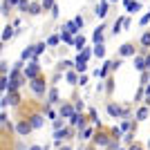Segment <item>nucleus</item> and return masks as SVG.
<instances>
[{
    "label": "nucleus",
    "instance_id": "obj_32",
    "mask_svg": "<svg viewBox=\"0 0 150 150\" xmlns=\"http://www.w3.org/2000/svg\"><path fill=\"white\" fill-rule=\"evenodd\" d=\"M63 40H65V43H74V40H72V36H69V34H67V31H65V34H63Z\"/></svg>",
    "mask_w": 150,
    "mask_h": 150
},
{
    "label": "nucleus",
    "instance_id": "obj_31",
    "mask_svg": "<svg viewBox=\"0 0 150 150\" xmlns=\"http://www.w3.org/2000/svg\"><path fill=\"white\" fill-rule=\"evenodd\" d=\"M43 50H45V45H43V43H40V45H34V54H40Z\"/></svg>",
    "mask_w": 150,
    "mask_h": 150
},
{
    "label": "nucleus",
    "instance_id": "obj_24",
    "mask_svg": "<svg viewBox=\"0 0 150 150\" xmlns=\"http://www.w3.org/2000/svg\"><path fill=\"white\" fill-rule=\"evenodd\" d=\"M18 7L23 11H27V9H29V0H18Z\"/></svg>",
    "mask_w": 150,
    "mask_h": 150
},
{
    "label": "nucleus",
    "instance_id": "obj_22",
    "mask_svg": "<svg viewBox=\"0 0 150 150\" xmlns=\"http://www.w3.org/2000/svg\"><path fill=\"white\" fill-rule=\"evenodd\" d=\"M31 56H34V50H29V47H27V50L23 52V56H20V58H23V61H27V58H31Z\"/></svg>",
    "mask_w": 150,
    "mask_h": 150
},
{
    "label": "nucleus",
    "instance_id": "obj_46",
    "mask_svg": "<svg viewBox=\"0 0 150 150\" xmlns=\"http://www.w3.org/2000/svg\"><path fill=\"white\" fill-rule=\"evenodd\" d=\"M112 2H117V0H112Z\"/></svg>",
    "mask_w": 150,
    "mask_h": 150
},
{
    "label": "nucleus",
    "instance_id": "obj_8",
    "mask_svg": "<svg viewBox=\"0 0 150 150\" xmlns=\"http://www.w3.org/2000/svg\"><path fill=\"white\" fill-rule=\"evenodd\" d=\"M132 54H134V47H132L130 43L121 45V56H132Z\"/></svg>",
    "mask_w": 150,
    "mask_h": 150
},
{
    "label": "nucleus",
    "instance_id": "obj_29",
    "mask_svg": "<svg viewBox=\"0 0 150 150\" xmlns=\"http://www.w3.org/2000/svg\"><path fill=\"white\" fill-rule=\"evenodd\" d=\"M67 81H69V83H76L79 79H76V74H74V72H67Z\"/></svg>",
    "mask_w": 150,
    "mask_h": 150
},
{
    "label": "nucleus",
    "instance_id": "obj_9",
    "mask_svg": "<svg viewBox=\"0 0 150 150\" xmlns=\"http://www.w3.org/2000/svg\"><path fill=\"white\" fill-rule=\"evenodd\" d=\"M108 112L112 114V117H121V114H123V110H121L119 105H114V103H110V105H108Z\"/></svg>",
    "mask_w": 150,
    "mask_h": 150
},
{
    "label": "nucleus",
    "instance_id": "obj_11",
    "mask_svg": "<svg viewBox=\"0 0 150 150\" xmlns=\"http://www.w3.org/2000/svg\"><path fill=\"white\" fill-rule=\"evenodd\" d=\"M105 13H108V2H101V5L96 7V16H99V18H103Z\"/></svg>",
    "mask_w": 150,
    "mask_h": 150
},
{
    "label": "nucleus",
    "instance_id": "obj_16",
    "mask_svg": "<svg viewBox=\"0 0 150 150\" xmlns=\"http://www.w3.org/2000/svg\"><path fill=\"white\" fill-rule=\"evenodd\" d=\"M94 56L103 58V56H105V47H103V45H96V50H94Z\"/></svg>",
    "mask_w": 150,
    "mask_h": 150
},
{
    "label": "nucleus",
    "instance_id": "obj_38",
    "mask_svg": "<svg viewBox=\"0 0 150 150\" xmlns=\"http://www.w3.org/2000/svg\"><path fill=\"white\" fill-rule=\"evenodd\" d=\"M130 150H144V148H141L139 144H132V146H130Z\"/></svg>",
    "mask_w": 150,
    "mask_h": 150
},
{
    "label": "nucleus",
    "instance_id": "obj_3",
    "mask_svg": "<svg viewBox=\"0 0 150 150\" xmlns=\"http://www.w3.org/2000/svg\"><path fill=\"white\" fill-rule=\"evenodd\" d=\"M36 74H38V63L34 61V63H29V67L25 69V76L27 79H36Z\"/></svg>",
    "mask_w": 150,
    "mask_h": 150
},
{
    "label": "nucleus",
    "instance_id": "obj_27",
    "mask_svg": "<svg viewBox=\"0 0 150 150\" xmlns=\"http://www.w3.org/2000/svg\"><path fill=\"white\" fill-rule=\"evenodd\" d=\"M40 7H43V9H50V7H54V0H43Z\"/></svg>",
    "mask_w": 150,
    "mask_h": 150
},
{
    "label": "nucleus",
    "instance_id": "obj_2",
    "mask_svg": "<svg viewBox=\"0 0 150 150\" xmlns=\"http://www.w3.org/2000/svg\"><path fill=\"white\" fill-rule=\"evenodd\" d=\"M16 130H18V134L20 137H27L31 132V125H29V121H20L18 125H16Z\"/></svg>",
    "mask_w": 150,
    "mask_h": 150
},
{
    "label": "nucleus",
    "instance_id": "obj_4",
    "mask_svg": "<svg viewBox=\"0 0 150 150\" xmlns=\"http://www.w3.org/2000/svg\"><path fill=\"white\" fill-rule=\"evenodd\" d=\"M5 103H7V105H18V103H20V96L16 92H9L5 96Z\"/></svg>",
    "mask_w": 150,
    "mask_h": 150
},
{
    "label": "nucleus",
    "instance_id": "obj_33",
    "mask_svg": "<svg viewBox=\"0 0 150 150\" xmlns=\"http://www.w3.org/2000/svg\"><path fill=\"white\" fill-rule=\"evenodd\" d=\"M58 43V36H50V40H47V45H56Z\"/></svg>",
    "mask_w": 150,
    "mask_h": 150
},
{
    "label": "nucleus",
    "instance_id": "obj_28",
    "mask_svg": "<svg viewBox=\"0 0 150 150\" xmlns=\"http://www.w3.org/2000/svg\"><path fill=\"white\" fill-rule=\"evenodd\" d=\"M92 137V128H85V130H83V137L81 139H90Z\"/></svg>",
    "mask_w": 150,
    "mask_h": 150
},
{
    "label": "nucleus",
    "instance_id": "obj_6",
    "mask_svg": "<svg viewBox=\"0 0 150 150\" xmlns=\"http://www.w3.org/2000/svg\"><path fill=\"white\" fill-rule=\"evenodd\" d=\"M69 119H72V123H74V125H79V128H85V119H83L81 114H76V112H74Z\"/></svg>",
    "mask_w": 150,
    "mask_h": 150
},
{
    "label": "nucleus",
    "instance_id": "obj_7",
    "mask_svg": "<svg viewBox=\"0 0 150 150\" xmlns=\"http://www.w3.org/2000/svg\"><path fill=\"white\" fill-rule=\"evenodd\" d=\"M65 137H69V130H67V128H61V130L54 132V139H56V144L61 141V139H65Z\"/></svg>",
    "mask_w": 150,
    "mask_h": 150
},
{
    "label": "nucleus",
    "instance_id": "obj_42",
    "mask_svg": "<svg viewBox=\"0 0 150 150\" xmlns=\"http://www.w3.org/2000/svg\"><path fill=\"white\" fill-rule=\"evenodd\" d=\"M58 150H72V148H69V146H61Z\"/></svg>",
    "mask_w": 150,
    "mask_h": 150
},
{
    "label": "nucleus",
    "instance_id": "obj_23",
    "mask_svg": "<svg viewBox=\"0 0 150 150\" xmlns=\"http://www.w3.org/2000/svg\"><path fill=\"white\" fill-rule=\"evenodd\" d=\"M47 99H50V103L58 101V92H56V90H50V96H47Z\"/></svg>",
    "mask_w": 150,
    "mask_h": 150
},
{
    "label": "nucleus",
    "instance_id": "obj_19",
    "mask_svg": "<svg viewBox=\"0 0 150 150\" xmlns=\"http://www.w3.org/2000/svg\"><path fill=\"white\" fill-rule=\"evenodd\" d=\"M148 117V108H139L137 110V119H146Z\"/></svg>",
    "mask_w": 150,
    "mask_h": 150
},
{
    "label": "nucleus",
    "instance_id": "obj_21",
    "mask_svg": "<svg viewBox=\"0 0 150 150\" xmlns=\"http://www.w3.org/2000/svg\"><path fill=\"white\" fill-rule=\"evenodd\" d=\"M134 67H137V69H146V63H144V58H141V56L134 58Z\"/></svg>",
    "mask_w": 150,
    "mask_h": 150
},
{
    "label": "nucleus",
    "instance_id": "obj_35",
    "mask_svg": "<svg viewBox=\"0 0 150 150\" xmlns=\"http://www.w3.org/2000/svg\"><path fill=\"white\" fill-rule=\"evenodd\" d=\"M74 23H76V27H83V18H81V16H76Z\"/></svg>",
    "mask_w": 150,
    "mask_h": 150
},
{
    "label": "nucleus",
    "instance_id": "obj_1",
    "mask_svg": "<svg viewBox=\"0 0 150 150\" xmlns=\"http://www.w3.org/2000/svg\"><path fill=\"white\" fill-rule=\"evenodd\" d=\"M31 90H34V92L36 94H45V81L43 79H31Z\"/></svg>",
    "mask_w": 150,
    "mask_h": 150
},
{
    "label": "nucleus",
    "instance_id": "obj_26",
    "mask_svg": "<svg viewBox=\"0 0 150 150\" xmlns=\"http://www.w3.org/2000/svg\"><path fill=\"white\" fill-rule=\"evenodd\" d=\"M74 45H76V47H79V50H81L83 45H85V38H83V36H79V38H76V40H74Z\"/></svg>",
    "mask_w": 150,
    "mask_h": 150
},
{
    "label": "nucleus",
    "instance_id": "obj_37",
    "mask_svg": "<svg viewBox=\"0 0 150 150\" xmlns=\"http://www.w3.org/2000/svg\"><path fill=\"white\" fill-rule=\"evenodd\" d=\"M148 20H150V13H146L144 18H141V25H146V23H148Z\"/></svg>",
    "mask_w": 150,
    "mask_h": 150
},
{
    "label": "nucleus",
    "instance_id": "obj_20",
    "mask_svg": "<svg viewBox=\"0 0 150 150\" xmlns=\"http://www.w3.org/2000/svg\"><path fill=\"white\" fill-rule=\"evenodd\" d=\"M101 40H103V31H101V29H96V31H94V43H96V45H101Z\"/></svg>",
    "mask_w": 150,
    "mask_h": 150
},
{
    "label": "nucleus",
    "instance_id": "obj_34",
    "mask_svg": "<svg viewBox=\"0 0 150 150\" xmlns=\"http://www.w3.org/2000/svg\"><path fill=\"white\" fill-rule=\"evenodd\" d=\"M108 148H110V150H117V148H119V144H117V141H110V144H108Z\"/></svg>",
    "mask_w": 150,
    "mask_h": 150
},
{
    "label": "nucleus",
    "instance_id": "obj_41",
    "mask_svg": "<svg viewBox=\"0 0 150 150\" xmlns=\"http://www.w3.org/2000/svg\"><path fill=\"white\" fill-rule=\"evenodd\" d=\"M29 150H43V148H40V146H31Z\"/></svg>",
    "mask_w": 150,
    "mask_h": 150
},
{
    "label": "nucleus",
    "instance_id": "obj_40",
    "mask_svg": "<svg viewBox=\"0 0 150 150\" xmlns=\"http://www.w3.org/2000/svg\"><path fill=\"white\" fill-rule=\"evenodd\" d=\"M144 63H146V67L150 69V56H148V58H144Z\"/></svg>",
    "mask_w": 150,
    "mask_h": 150
},
{
    "label": "nucleus",
    "instance_id": "obj_45",
    "mask_svg": "<svg viewBox=\"0 0 150 150\" xmlns=\"http://www.w3.org/2000/svg\"><path fill=\"white\" fill-rule=\"evenodd\" d=\"M0 50H2V43H0Z\"/></svg>",
    "mask_w": 150,
    "mask_h": 150
},
{
    "label": "nucleus",
    "instance_id": "obj_18",
    "mask_svg": "<svg viewBox=\"0 0 150 150\" xmlns=\"http://www.w3.org/2000/svg\"><path fill=\"white\" fill-rule=\"evenodd\" d=\"M40 9H43V7L38 5V2H34V5H29V13H34V16H36V13H40Z\"/></svg>",
    "mask_w": 150,
    "mask_h": 150
},
{
    "label": "nucleus",
    "instance_id": "obj_17",
    "mask_svg": "<svg viewBox=\"0 0 150 150\" xmlns=\"http://www.w3.org/2000/svg\"><path fill=\"white\" fill-rule=\"evenodd\" d=\"M11 36H13V29H11V27H5V31H2V40H9Z\"/></svg>",
    "mask_w": 150,
    "mask_h": 150
},
{
    "label": "nucleus",
    "instance_id": "obj_25",
    "mask_svg": "<svg viewBox=\"0 0 150 150\" xmlns=\"http://www.w3.org/2000/svg\"><path fill=\"white\" fill-rule=\"evenodd\" d=\"M141 45H144V47L150 45V34H144V36H141Z\"/></svg>",
    "mask_w": 150,
    "mask_h": 150
},
{
    "label": "nucleus",
    "instance_id": "obj_10",
    "mask_svg": "<svg viewBox=\"0 0 150 150\" xmlns=\"http://www.w3.org/2000/svg\"><path fill=\"white\" fill-rule=\"evenodd\" d=\"M94 141H96V146H108L110 144V137H108V134H96Z\"/></svg>",
    "mask_w": 150,
    "mask_h": 150
},
{
    "label": "nucleus",
    "instance_id": "obj_43",
    "mask_svg": "<svg viewBox=\"0 0 150 150\" xmlns=\"http://www.w3.org/2000/svg\"><path fill=\"white\" fill-rule=\"evenodd\" d=\"M7 5H13V2H18V0H5Z\"/></svg>",
    "mask_w": 150,
    "mask_h": 150
},
{
    "label": "nucleus",
    "instance_id": "obj_39",
    "mask_svg": "<svg viewBox=\"0 0 150 150\" xmlns=\"http://www.w3.org/2000/svg\"><path fill=\"white\" fill-rule=\"evenodd\" d=\"M0 72H2V74L7 72V63H0Z\"/></svg>",
    "mask_w": 150,
    "mask_h": 150
},
{
    "label": "nucleus",
    "instance_id": "obj_44",
    "mask_svg": "<svg viewBox=\"0 0 150 150\" xmlns=\"http://www.w3.org/2000/svg\"><path fill=\"white\" fill-rule=\"evenodd\" d=\"M146 103H148V105H150V92H148V96H146Z\"/></svg>",
    "mask_w": 150,
    "mask_h": 150
},
{
    "label": "nucleus",
    "instance_id": "obj_36",
    "mask_svg": "<svg viewBox=\"0 0 150 150\" xmlns=\"http://www.w3.org/2000/svg\"><path fill=\"white\" fill-rule=\"evenodd\" d=\"M74 110H76V112H81V110H83V101H79V103H76Z\"/></svg>",
    "mask_w": 150,
    "mask_h": 150
},
{
    "label": "nucleus",
    "instance_id": "obj_12",
    "mask_svg": "<svg viewBox=\"0 0 150 150\" xmlns=\"http://www.w3.org/2000/svg\"><path fill=\"white\" fill-rule=\"evenodd\" d=\"M74 65H76V69H79V72H85V69H88V65H85V58H81V56L76 58Z\"/></svg>",
    "mask_w": 150,
    "mask_h": 150
},
{
    "label": "nucleus",
    "instance_id": "obj_5",
    "mask_svg": "<svg viewBox=\"0 0 150 150\" xmlns=\"http://www.w3.org/2000/svg\"><path fill=\"white\" fill-rule=\"evenodd\" d=\"M29 125L31 128H40V125H43V117H40V114H31L29 117Z\"/></svg>",
    "mask_w": 150,
    "mask_h": 150
},
{
    "label": "nucleus",
    "instance_id": "obj_30",
    "mask_svg": "<svg viewBox=\"0 0 150 150\" xmlns=\"http://www.w3.org/2000/svg\"><path fill=\"white\" fill-rule=\"evenodd\" d=\"M121 25H123V20H117V23H114V34H119V31H121Z\"/></svg>",
    "mask_w": 150,
    "mask_h": 150
},
{
    "label": "nucleus",
    "instance_id": "obj_13",
    "mask_svg": "<svg viewBox=\"0 0 150 150\" xmlns=\"http://www.w3.org/2000/svg\"><path fill=\"white\" fill-rule=\"evenodd\" d=\"M139 9H141V2H139V0H134V2H132V0H130V5H128V11L134 13V11H139Z\"/></svg>",
    "mask_w": 150,
    "mask_h": 150
},
{
    "label": "nucleus",
    "instance_id": "obj_15",
    "mask_svg": "<svg viewBox=\"0 0 150 150\" xmlns=\"http://www.w3.org/2000/svg\"><path fill=\"white\" fill-rule=\"evenodd\" d=\"M65 29H67V34H76V31H79V27H76L74 20H69L67 25H65Z\"/></svg>",
    "mask_w": 150,
    "mask_h": 150
},
{
    "label": "nucleus",
    "instance_id": "obj_14",
    "mask_svg": "<svg viewBox=\"0 0 150 150\" xmlns=\"http://www.w3.org/2000/svg\"><path fill=\"white\" fill-rule=\"evenodd\" d=\"M72 114H74V108L72 105H63L61 108V117H72Z\"/></svg>",
    "mask_w": 150,
    "mask_h": 150
}]
</instances>
